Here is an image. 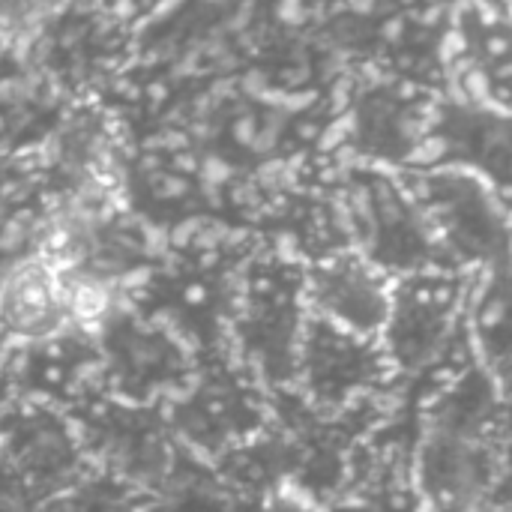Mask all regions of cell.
Instances as JSON below:
<instances>
[{
  "mask_svg": "<svg viewBox=\"0 0 512 512\" xmlns=\"http://www.w3.org/2000/svg\"><path fill=\"white\" fill-rule=\"evenodd\" d=\"M411 474L429 512H507V393L474 360L432 393Z\"/></svg>",
  "mask_w": 512,
  "mask_h": 512,
  "instance_id": "1",
  "label": "cell"
},
{
  "mask_svg": "<svg viewBox=\"0 0 512 512\" xmlns=\"http://www.w3.org/2000/svg\"><path fill=\"white\" fill-rule=\"evenodd\" d=\"M309 324L303 267L279 252L246 258L228 318V354L267 390L294 387L297 354Z\"/></svg>",
  "mask_w": 512,
  "mask_h": 512,
  "instance_id": "2",
  "label": "cell"
},
{
  "mask_svg": "<svg viewBox=\"0 0 512 512\" xmlns=\"http://www.w3.org/2000/svg\"><path fill=\"white\" fill-rule=\"evenodd\" d=\"M162 411L177 444L204 462H216L273 420L270 393L228 351L201 357L189 384Z\"/></svg>",
  "mask_w": 512,
  "mask_h": 512,
  "instance_id": "3",
  "label": "cell"
},
{
  "mask_svg": "<svg viewBox=\"0 0 512 512\" xmlns=\"http://www.w3.org/2000/svg\"><path fill=\"white\" fill-rule=\"evenodd\" d=\"M471 276L459 270H420L393 279L390 312L378 333L393 378H417L441 369V363L465 339V300Z\"/></svg>",
  "mask_w": 512,
  "mask_h": 512,
  "instance_id": "4",
  "label": "cell"
},
{
  "mask_svg": "<svg viewBox=\"0 0 512 512\" xmlns=\"http://www.w3.org/2000/svg\"><path fill=\"white\" fill-rule=\"evenodd\" d=\"M102 393L129 405H165L195 375L198 357L162 321L126 303L96 333Z\"/></svg>",
  "mask_w": 512,
  "mask_h": 512,
  "instance_id": "5",
  "label": "cell"
},
{
  "mask_svg": "<svg viewBox=\"0 0 512 512\" xmlns=\"http://www.w3.org/2000/svg\"><path fill=\"white\" fill-rule=\"evenodd\" d=\"M69 420L75 423L93 468L126 480L147 495L159 489L183 450L171 435L162 405H129L99 393L72 411Z\"/></svg>",
  "mask_w": 512,
  "mask_h": 512,
  "instance_id": "6",
  "label": "cell"
},
{
  "mask_svg": "<svg viewBox=\"0 0 512 512\" xmlns=\"http://www.w3.org/2000/svg\"><path fill=\"white\" fill-rule=\"evenodd\" d=\"M390 381L393 372L378 339L342 330L309 315L291 390L312 411H348L360 402L375 399Z\"/></svg>",
  "mask_w": 512,
  "mask_h": 512,
  "instance_id": "7",
  "label": "cell"
},
{
  "mask_svg": "<svg viewBox=\"0 0 512 512\" xmlns=\"http://www.w3.org/2000/svg\"><path fill=\"white\" fill-rule=\"evenodd\" d=\"M90 468L69 414L24 402H0V471L42 507Z\"/></svg>",
  "mask_w": 512,
  "mask_h": 512,
  "instance_id": "8",
  "label": "cell"
},
{
  "mask_svg": "<svg viewBox=\"0 0 512 512\" xmlns=\"http://www.w3.org/2000/svg\"><path fill=\"white\" fill-rule=\"evenodd\" d=\"M0 393L6 399L39 402L63 414L78 411L102 393L96 336L69 327L54 336L6 348L0 363Z\"/></svg>",
  "mask_w": 512,
  "mask_h": 512,
  "instance_id": "9",
  "label": "cell"
},
{
  "mask_svg": "<svg viewBox=\"0 0 512 512\" xmlns=\"http://www.w3.org/2000/svg\"><path fill=\"white\" fill-rule=\"evenodd\" d=\"M303 291L312 318L378 339L390 312L393 279L360 252L345 249L312 261L303 273Z\"/></svg>",
  "mask_w": 512,
  "mask_h": 512,
  "instance_id": "10",
  "label": "cell"
},
{
  "mask_svg": "<svg viewBox=\"0 0 512 512\" xmlns=\"http://www.w3.org/2000/svg\"><path fill=\"white\" fill-rule=\"evenodd\" d=\"M69 330L66 273L45 255L0 270V345H27Z\"/></svg>",
  "mask_w": 512,
  "mask_h": 512,
  "instance_id": "11",
  "label": "cell"
},
{
  "mask_svg": "<svg viewBox=\"0 0 512 512\" xmlns=\"http://www.w3.org/2000/svg\"><path fill=\"white\" fill-rule=\"evenodd\" d=\"M465 345L474 363L507 393L510 378V294L507 267L480 270L465 300Z\"/></svg>",
  "mask_w": 512,
  "mask_h": 512,
  "instance_id": "12",
  "label": "cell"
},
{
  "mask_svg": "<svg viewBox=\"0 0 512 512\" xmlns=\"http://www.w3.org/2000/svg\"><path fill=\"white\" fill-rule=\"evenodd\" d=\"M150 495L129 486L126 480L87 468L75 483H69L63 492H57L39 512H147Z\"/></svg>",
  "mask_w": 512,
  "mask_h": 512,
  "instance_id": "13",
  "label": "cell"
},
{
  "mask_svg": "<svg viewBox=\"0 0 512 512\" xmlns=\"http://www.w3.org/2000/svg\"><path fill=\"white\" fill-rule=\"evenodd\" d=\"M252 512H327L318 501L306 498L297 489H279L273 495H267Z\"/></svg>",
  "mask_w": 512,
  "mask_h": 512,
  "instance_id": "14",
  "label": "cell"
},
{
  "mask_svg": "<svg viewBox=\"0 0 512 512\" xmlns=\"http://www.w3.org/2000/svg\"><path fill=\"white\" fill-rule=\"evenodd\" d=\"M42 504L0 471V512H39Z\"/></svg>",
  "mask_w": 512,
  "mask_h": 512,
  "instance_id": "15",
  "label": "cell"
},
{
  "mask_svg": "<svg viewBox=\"0 0 512 512\" xmlns=\"http://www.w3.org/2000/svg\"><path fill=\"white\" fill-rule=\"evenodd\" d=\"M150 186H153V189H150L153 198H156V201H165V204L183 201V198L192 195V183H189L186 174H156V177L150 180Z\"/></svg>",
  "mask_w": 512,
  "mask_h": 512,
  "instance_id": "16",
  "label": "cell"
},
{
  "mask_svg": "<svg viewBox=\"0 0 512 512\" xmlns=\"http://www.w3.org/2000/svg\"><path fill=\"white\" fill-rule=\"evenodd\" d=\"M447 150H450L447 138L426 135V138H417V144H414V150L408 153V159L417 162V165H432V162H438Z\"/></svg>",
  "mask_w": 512,
  "mask_h": 512,
  "instance_id": "17",
  "label": "cell"
},
{
  "mask_svg": "<svg viewBox=\"0 0 512 512\" xmlns=\"http://www.w3.org/2000/svg\"><path fill=\"white\" fill-rule=\"evenodd\" d=\"M465 48H468V36L462 33V30H447V36H444V42H441V60L444 63H450V60H456V57H462L465 54Z\"/></svg>",
  "mask_w": 512,
  "mask_h": 512,
  "instance_id": "18",
  "label": "cell"
},
{
  "mask_svg": "<svg viewBox=\"0 0 512 512\" xmlns=\"http://www.w3.org/2000/svg\"><path fill=\"white\" fill-rule=\"evenodd\" d=\"M255 135H258V123H255V117H249V114L237 117V123H234V141H237V144H243V147H252Z\"/></svg>",
  "mask_w": 512,
  "mask_h": 512,
  "instance_id": "19",
  "label": "cell"
},
{
  "mask_svg": "<svg viewBox=\"0 0 512 512\" xmlns=\"http://www.w3.org/2000/svg\"><path fill=\"white\" fill-rule=\"evenodd\" d=\"M279 18L285 24H303L306 21V6L303 0H279Z\"/></svg>",
  "mask_w": 512,
  "mask_h": 512,
  "instance_id": "20",
  "label": "cell"
},
{
  "mask_svg": "<svg viewBox=\"0 0 512 512\" xmlns=\"http://www.w3.org/2000/svg\"><path fill=\"white\" fill-rule=\"evenodd\" d=\"M240 87H243V93H249V96H255V99H261L270 87H267V75L264 72H249V75H243V81H240Z\"/></svg>",
  "mask_w": 512,
  "mask_h": 512,
  "instance_id": "21",
  "label": "cell"
},
{
  "mask_svg": "<svg viewBox=\"0 0 512 512\" xmlns=\"http://www.w3.org/2000/svg\"><path fill=\"white\" fill-rule=\"evenodd\" d=\"M402 30H405V18H390V21L384 24V36H387V39H396Z\"/></svg>",
  "mask_w": 512,
  "mask_h": 512,
  "instance_id": "22",
  "label": "cell"
},
{
  "mask_svg": "<svg viewBox=\"0 0 512 512\" xmlns=\"http://www.w3.org/2000/svg\"><path fill=\"white\" fill-rule=\"evenodd\" d=\"M489 54H492V57H504V54H507V39H504V36L489 39Z\"/></svg>",
  "mask_w": 512,
  "mask_h": 512,
  "instance_id": "23",
  "label": "cell"
},
{
  "mask_svg": "<svg viewBox=\"0 0 512 512\" xmlns=\"http://www.w3.org/2000/svg\"><path fill=\"white\" fill-rule=\"evenodd\" d=\"M3 351H6V348H3V345H0V363H3Z\"/></svg>",
  "mask_w": 512,
  "mask_h": 512,
  "instance_id": "24",
  "label": "cell"
},
{
  "mask_svg": "<svg viewBox=\"0 0 512 512\" xmlns=\"http://www.w3.org/2000/svg\"><path fill=\"white\" fill-rule=\"evenodd\" d=\"M0 402H3V393H0Z\"/></svg>",
  "mask_w": 512,
  "mask_h": 512,
  "instance_id": "25",
  "label": "cell"
}]
</instances>
